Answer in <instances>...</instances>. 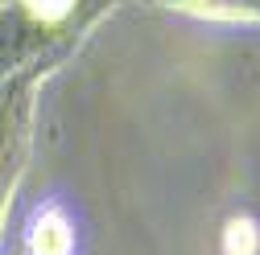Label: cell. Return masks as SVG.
I'll return each mask as SVG.
<instances>
[{
  "label": "cell",
  "mask_w": 260,
  "mask_h": 255,
  "mask_svg": "<svg viewBox=\"0 0 260 255\" xmlns=\"http://www.w3.org/2000/svg\"><path fill=\"white\" fill-rule=\"evenodd\" d=\"M58 41H67V37L46 33V29L34 25L13 5V0H9V5H0V87H5L13 74H21L29 62H38L46 50H54Z\"/></svg>",
  "instance_id": "obj_2"
},
{
  "label": "cell",
  "mask_w": 260,
  "mask_h": 255,
  "mask_svg": "<svg viewBox=\"0 0 260 255\" xmlns=\"http://www.w3.org/2000/svg\"><path fill=\"white\" fill-rule=\"evenodd\" d=\"M13 5L34 25H42L46 33H54V37H71V33H79L75 21L91 25L104 13V9H87V0H13Z\"/></svg>",
  "instance_id": "obj_3"
},
{
  "label": "cell",
  "mask_w": 260,
  "mask_h": 255,
  "mask_svg": "<svg viewBox=\"0 0 260 255\" xmlns=\"http://www.w3.org/2000/svg\"><path fill=\"white\" fill-rule=\"evenodd\" d=\"M219 255H260V214L236 210L219 231Z\"/></svg>",
  "instance_id": "obj_5"
},
{
  "label": "cell",
  "mask_w": 260,
  "mask_h": 255,
  "mask_svg": "<svg viewBox=\"0 0 260 255\" xmlns=\"http://www.w3.org/2000/svg\"><path fill=\"white\" fill-rule=\"evenodd\" d=\"M17 255H83V227L62 194H46L17 222Z\"/></svg>",
  "instance_id": "obj_1"
},
{
  "label": "cell",
  "mask_w": 260,
  "mask_h": 255,
  "mask_svg": "<svg viewBox=\"0 0 260 255\" xmlns=\"http://www.w3.org/2000/svg\"><path fill=\"white\" fill-rule=\"evenodd\" d=\"M157 5L219 25H260V0H157Z\"/></svg>",
  "instance_id": "obj_4"
}]
</instances>
